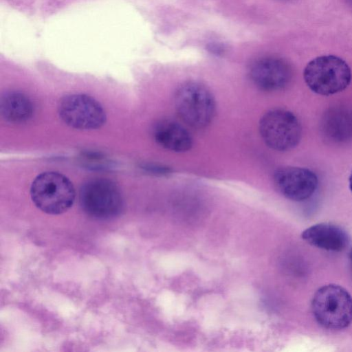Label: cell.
I'll return each mask as SVG.
<instances>
[{
  "instance_id": "obj_1",
  "label": "cell",
  "mask_w": 352,
  "mask_h": 352,
  "mask_svg": "<svg viewBox=\"0 0 352 352\" xmlns=\"http://www.w3.org/2000/svg\"><path fill=\"white\" fill-rule=\"evenodd\" d=\"M304 80L314 93L331 96L349 85L352 74L347 63L336 55H322L311 60L303 71Z\"/></svg>"
},
{
  "instance_id": "obj_2",
  "label": "cell",
  "mask_w": 352,
  "mask_h": 352,
  "mask_svg": "<svg viewBox=\"0 0 352 352\" xmlns=\"http://www.w3.org/2000/svg\"><path fill=\"white\" fill-rule=\"evenodd\" d=\"M311 311L322 327L332 330L345 329L352 322V296L339 285H325L315 292Z\"/></svg>"
},
{
  "instance_id": "obj_3",
  "label": "cell",
  "mask_w": 352,
  "mask_h": 352,
  "mask_svg": "<svg viewBox=\"0 0 352 352\" xmlns=\"http://www.w3.org/2000/svg\"><path fill=\"white\" fill-rule=\"evenodd\" d=\"M30 196L34 205L43 212L60 214L72 206L76 192L66 176L58 172L47 171L34 179Z\"/></svg>"
},
{
  "instance_id": "obj_4",
  "label": "cell",
  "mask_w": 352,
  "mask_h": 352,
  "mask_svg": "<svg viewBox=\"0 0 352 352\" xmlns=\"http://www.w3.org/2000/svg\"><path fill=\"white\" fill-rule=\"evenodd\" d=\"M174 104L181 119L192 128H205L215 115L214 96L204 85L198 82L182 84L175 91Z\"/></svg>"
},
{
  "instance_id": "obj_5",
  "label": "cell",
  "mask_w": 352,
  "mask_h": 352,
  "mask_svg": "<svg viewBox=\"0 0 352 352\" xmlns=\"http://www.w3.org/2000/svg\"><path fill=\"white\" fill-rule=\"evenodd\" d=\"M259 131L265 144L278 151L295 148L302 136L298 118L292 112L283 109L266 112L261 118Z\"/></svg>"
},
{
  "instance_id": "obj_6",
  "label": "cell",
  "mask_w": 352,
  "mask_h": 352,
  "mask_svg": "<svg viewBox=\"0 0 352 352\" xmlns=\"http://www.w3.org/2000/svg\"><path fill=\"white\" fill-rule=\"evenodd\" d=\"M79 200L82 209L97 219H110L119 214L123 200L118 187L107 179H92L81 187Z\"/></svg>"
},
{
  "instance_id": "obj_7",
  "label": "cell",
  "mask_w": 352,
  "mask_h": 352,
  "mask_svg": "<svg viewBox=\"0 0 352 352\" xmlns=\"http://www.w3.org/2000/svg\"><path fill=\"white\" fill-rule=\"evenodd\" d=\"M60 119L68 126L82 130L96 129L105 122L106 114L102 105L85 94H70L59 102Z\"/></svg>"
},
{
  "instance_id": "obj_8",
  "label": "cell",
  "mask_w": 352,
  "mask_h": 352,
  "mask_svg": "<svg viewBox=\"0 0 352 352\" xmlns=\"http://www.w3.org/2000/svg\"><path fill=\"white\" fill-rule=\"evenodd\" d=\"M274 183L285 197L302 201L314 195L318 187V179L316 173L309 168L285 166L275 171Z\"/></svg>"
},
{
  "instance_id": "obj_9",
  "label": "cell",
  "mask_w": 352,
  "mask_h": 352,
  "mask_svg": "<svg viewBox=\"0 0 352 352\" xmlns=\"http://www.w3.org/2000/svg\"><path fill=\"white\" fill-rule=\"evenodd\" d=\"M249 76L259 89L267 91L280 90L288 85L292 72L289 63L275 56L260 58L249 69Z\"/></svg>"
},
{
  "instance_id": "obj_10",
  "label": "cell",
  "mask_w": 352,
  "mask_h": 352,
  "mask_svg": "<svg viewBox=\"0 0 352 352\" xmlns=\"http://www.w3.org/2000/svg\"><path fill=\"white\" fill-rule=\"evenodd\" d=\"M324 139L330 143L342 144L352 140V109L336 105L327 109L320 123Z\"/></svg>"
},
{
  "instance_id": "obj_11",
  "label": "cell",
  "mask_w": 352,
  "mask_h": 352,
  "mask_svg": "<svg viewBox=\"0 0 352 352\" xmlns=\"http://www.w3.org/2000/svg\"><path fill=\"white\" fill-rule=\"evenodd\" d=\"M301 236L309 245L329 252L344 250L349 241L346 231L331 223L314 224L306 228Z\"/></svg>"
},
{
  "instance_id": "obj_12",
  "label": "cell",
  "mask_w": 352,
  "mask_h": 352,
  "mask_svg": "<svg viewBox=\"0 0 352 352\" xmlns=\"http://www.w3.org/2000/svg\"><path fill=\"white\" fill-rule=\"evenodd\" d=\"M153 138L162 147L174 152H185L192 146L189 132L177 122L163 120L153 128Z\"/></svg>"
},
{
  "instance_id": "obj_13",
  "label": "cell",
  "mask_w": 352,
  "mask_h": 352,
  "mask_svg": "<svg viewBox=\"0 0 352 352\" xmlns=\"http://www.w3.org/2000/svg\"><path fill=\"white\" fill-rule=\"evenodd\" d=\"M1 114L7 121L20 123L32 115L33 105L28 97L18 91H9L1 97Z\"/></svg>"
},
{
  "instance_id": "obj_14",
  "label": "cell",
  "mask_w": 352,
  "mask_h": 352,
  "mask_svg": "<svg viewBox=\"0 0 352 352\" xmlns=\"http://www.w3.org/2000/svg\"><path fill=\"white\" fill-rule=\"evenodd\" d=\"M349 190H351V192H352V170L349 177Z\"/></svg>"
},
{
  "instance_id": "obj_15",
  "label": "cell",
  "mask_w": 352,
  "mask_h": 352,
  "mask_svg": "<svg viewBox=\"0 0 352 352\" xmlns=\"http://www.w3.org/2000/svg\"><path fill=\"white\" fill-rule=\"evenodd\" d=\"M349 261H350L351 270V272H352V247L349 252Z\"/></svg>"
},
{
  "instance_id": "obj_16",
  "label": "cell",
  "mask_w": 352,
  "mask_h": 352,
  "mask_svg": "<svg viewBox=\"0 0 352 352\" xmlns=\"http://www.w3.org/2000/svg\"><path fill=\"white\" fill-rule=\"evenodd\" d=\"M346 1L352 7V0H346Z\"/></svg>"
}]
</instances>
